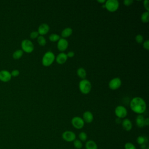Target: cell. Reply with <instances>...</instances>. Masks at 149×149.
<instances>
[{
	"label": "cell",
	"instance_id": "obj_4",
	"mask_svg": "<svg viewBox=\"0 0 149 149\" xmlns=\"http://www.w3.org/2000/svg\"><path fill=\"white\" fill-rule=\"evenodd\" d=\"M104 5V8H105L107 10L113 12L116 11L119 8V3L117 0H108L105 1Z\"/></svg>",
	"mask_w": 149,
	"mask_h": 149
},
{
	"label": "cell",
	"instance_id": "obj_23",
	"mask_svg": "<svg viewBox=\"0 0 149 149\" xmlns=\"http://www.w3.org/2000/svg\"><path fill=\"white\" fill-rule=\"evenodd\" d=\"M73 146L75 149H81L83 147V143L79 140H74L73 141Z\"/></svg>",
	"mask_w": 149,
	"mask_h": 149
},
{
	"label": "cell",
	"instance_id": "obj_19",
	"mask_svg": "<svg viewBox=\"0 0 149 149\" xmlns=\"http://www.w3.org/2000/svg\"><path fill=\"white\" fill-rule=\"evenodd\" d=\"M77 74L81 79H85L87 73H86V70L84 68H79L77 70Z\"/></svg>",
	"mask_w": 149,
	"mask_h": 149
},
{
	"label": "cell",
	"instance_id": "obj_18",
	"mask_svg": "<svg viewBox=\"0 0 149 149\" xmlns=\"http://www.w3.org/2000/svg\"><path fill=\"white\" fill-rule=\"evenodd\" d=\"M73 33V30L70 27H66L61 32V36L63 38L69 37Z\"/></svg>",
	"mask_w": 149,
	"mask_h": 149
},
{
	"label": "cell",
	"instance_id": "obj_8",
	"mask_svg": "<svg viewBox=\"0 0 149 149\" xmlns=\"http://www.w3.org/2000/svg\"><path fill=\"white\" fill-rule=\"evenodd\" d=\"M121 79L119 77H114L109 81L108 83V86L110 89L115 90L118 89L121 86Z\"/></svg>",
	"mask_w": 149,
	"mask_h": 149
},
{
	"label": "cell",
	"instance_id": "obj_37",
	"mask_svg": "<svg viewBox=\"0 0 149 149\" xmlns=\"http://www.w3.org/2000/svg\"><path fill=\"white\" fill-rule=\"evenodd\" d=\"M116 122L117 123H121V121H120V118H117L116 119Z\"/></svg>",
	"mask_w": 149,
	"mask_h": 149
},
{
	"label": "cell",
	"instance_id": "obj_20",
	"mask_svg": "<svg viewBox=\"0 0 149 149\" xmlns=\"http://www.w3.org/2000/svg\"><path fill=\"white\" fill-rule=\"evenodd\" d=\"M23 54V51L22 49H17L12 54V57L15 59H20Z\"/></svg>",
	"mask_w": 149,
	"mask_h": 149
},
{
	"label": "cell",
	"instance_id": "obj_6",
	"mask_svg": "<svg viewBox=\"0 0 149 149\" xmlns=\"http://www.w3.org/2000/svg\"><path fill=\"white\" fill-rule=\"evenodd\" d=\"M115 114L117 116V118L123 119L127 116V111L125 107L122 105H118L115 109Z\"/></svg>",
	"mask_w": 149,
	"mask_h": 149
},
{
	"label": "cell",
	"instance_id": "obj_16",
	"mask_svg": "<svg viewBox=\"0 0 149 149\" xmlns=\"http://www.w3.org/2000/svg\"><path fill=\"white\" fill-rule=\"evenodd\" d=\"M144 120L145 118L142 115H138L136 118V123L137 127L141 128L145 126L144 125Z\"/></svg>",
	"mask_w": 149,
	"mask_h": 149
},
{
	"label": "cell",
	"instance_id": "obj_5",
	"mask_svg": "<svg viewBox=\"0 0 149 149\" xmlns=\"http://www.w3.org/2000/svg\"><path fill=\"white\" fill-rule=\"evenodd\" d=\"M21 47L22 50L26 53L32 52L34 48L33 42L28 39H24L22 40L21 42Z\"/></svg>",
	"mask_w": 149,
	"mask_h": 149
},
{
	"label": "cell",
	"instance_id": "obj_31",
	"mask_svg": "<svg viewBox=\"0 0 149 149\" xmlns=\"http://www.w3.org/2000/svg\"><path fill=\"white\" fill-rule=\"evenodd\" d=\"M143 48L146 49V50H148L149 49V40H147L144 41H143Z\"/></svg>",
	"mask_w": 149,
	"mask_h": 149
},
{
	"label": "cell",
	"instance_id": "obj_29",
	"mask_svg": "<svg viewBox=\"0 0 149 149\" xmlns=\"http://www.w3.org/2000/svg\"><path fill=\"white\" fill-rule=\"evenodd\" d=\"M38 35L39 34L37 32V31H33L30 34V37L31 39H35L38 37Z\"/></svg>",
	"mask_w": 149,
	"mask_h": 149
},
{
	"label": "cell",
	"instance_id": "obj_34",
	"mask_svg": "<svg viewBox=\"0 0 149 149\" xmlns=\"http://www.w3.org/2000/svg\"><path fill=\"white\" fill-rule=\"evenodd\" d=\"M66 55L68 58H72L74 55V52L73 51H69L68 52V54H66Z\"/></svg>",
	"mask_w": 149,
	"mask_h": 149
},
{
	"label": "cell",
	"instance_id": "obj_32",
	"mask_svg": "<svg viewBox=\"0 0 149 149\" xmlns=\"http://www.w3.org/2000/svg\"><path fill=\"white\" fill-rule=\"evenodd\" d=\"M10 74H11V76H13V77H16V76H18L20 74V72L19 71L17 70V69H14L11 72H10Z\"/></svg>",
	"mask_w": 149,
	"mask_h": 149
},
{
	"label": "cell",
	"instance_id": "obj_22",
	"mask_svg": "<svg viewBox=\"0 0 149 149\" xmlns=\"http://www.w3.org/2000/svg\"><path fill=\"white\" fill-rule=\"evenodd\" d=\"M37 42L38 44L41 46H44L47 43L46 39L42 36H38V37H37Z\"/></svg>",
	"mask_w": 149,
	"mask_h": 149
},
{
	"label": "cell",
	"instance_id": "obj_25",
	"mask_svg": "<svg viewBox=\"0 0 149 149\" xmlns=\"http://www.w3.org/2000/svg\"><path fill=\"white\" fill-rule=\"evenodd\" d=\"M136 141L139 145H141L146 143V142L147 141V139L144 136H139L137 137Z\"/></svg>",
	"mask_w": 149,
	"mask_h": 149
},
{
	"label": "cell",
	"instance_id": "obj_28",
	"mask_svg": "<svg viewBox=\"0 0 149 149\" xmlns=\"http://www.w3.org/2000/svg\"><path fill=\"white\" fill-rule=\"evenodd\" d=\"M124 147H125V149H136L135 146L133 143L130 142L126 143L125 144Z\"/></svg>",
	"mask_w": 149,
	"mask_h": 149
},
{
	"label": "cell",
	"instance_id": "obj_13",
	"mask_svg": "<svg viewBox=\"0 0 149 149\" xmlns=\"http://www.w3.org/2000/svg\"><path fill=\"white\" fill-rule=\"evenodd\" d=\"M56 61L58 64H63L65 63L67 59H68V56L66 53L62 52L59 53L55 58Z\"/></svg>",
	"mask_w": 149,
	"mask_h": 149
},
{
	"label": "cell",
	"instance_id": "obj_7",
	"mask_svg": "<svg viewBox=\"0 0 149 149\" xmlns=\"http://www.w3.org/2000/svg\"><path fill=\"white\" fill-rule=\"evenodd\" d=\"M71 123L72 126L77 129H81L84 126V122L83 119L79 116L73 117L72 119Z\"/></svg>",
	"mask_w": 149,
	"mask_h": 149
},
{
	"label": "cell",
	"instance_id": "obj_1",
	"mask_svg": "<svg viewBox=\"0 0 149 149\" xmlns=\"http://www.w3.org/2000/svg\"><path fill=\"white\" fill-rule=\"evenodd\" d=\"M131 109L136 113L141 115L147 108V105L145 101L140 97H135L132 99L130 102Z\"/></svg>",
	"mask_w": 149,
	"mask_h": 149
},
{
	"label": "cell",
	"instance_id": "obj_14",
	"mask_svg": "<svg viewBox=\"0 0 149 149\" xmlns=\"http://www.w3.org/2000/svg\"><path fill=\"white\" fill-rule=\"evenodd\" d=\"M85 122L87 123H91L93 120V119H94V117H93V113L90 112V111H85L84 113H83V118H82Z\"/></svg>",
	"mask_w": 149,
	"mask_h": 149
},
{
	"label": "cell",
	"instance_id": "obj_36",
	"mask_svg": "<svg viewBox=\"0 0 149 149\" xmlns=\"http://www.w3.org/2000/svg\"><path fill=\"white\" fill-rule=\"evenodd\" d=\"M141 146V149H146L147 148V145L146 144H141L140 145Z\"/></svg>",
	"mask_w": 149,
	"mask_h": 149
},
{
	"label": "cell",
	"instance_id": "obj_2",
	"mask_svg": "<svg viewBox=\"0 0 149 149\" xmlns=\"http://www.w3.org/2000/svg\"><path fill=\"white\" fill-rule=\"evenodd\" d=\"M91 84L87 79H82L79 83V88L80 92L84 94H88L91 90Z\"/></svg>",
	"mask_w": 149,
	"mask_h": 149
},
{
	"label": "cell",
	"instance_id": "obj_10",
	"mask_svg": "<svg viewBox=\"0 0 149 149\" xmlns=\"http://www.w3.org/2000/svg\"><path fill=\"white\" fill-rule=\"evenodd\" d=\"M69 45V43L68 40L66 38H61L57 42V48L59 51H65Z\"/></svg>",
	"mask_w": 149,
	"mask_h": 149
},
{
	"label": "cell",
	"instance_id": "obj_33",
	"mask_svg": "<svg viewBox=\"0 0 149 149\" xmlns=\"http://www.w3.org/2000/svg\"><path fill=\"white\" fill-rule=\"evenodd\" d=\"M133 0H124L123 1V4L127 6L131 5L133 3Z\"/></svg>",
	"mask_w": 149,
	"mask_h": 149
},
{
	"label": "cell",
	"instance_id": "obj_27",
	"mask_svg": "<svg viewBox=\"0 0 149 149\" xmlns=\"http://www.w3.org/2000/svg\"><path fill=\"white\" fill-rule=\"evenodd\" d=\"M135 40L136 41V42L138 44H141L144 41V38L143 36L141 34H137L136 37H135Z\"/></svg>",
	"mask_w": 149,
	"mask_h": 149
},
{
	"label": "cell",
	"instance_id": "obj_15",
	"mask_svg": "<svg viewBox=\"0 0 149 149\" xmlns=\"http://www.w3.org/2000/svg\"><path fill=\"white\" fill-rule=\"evenodd\" d=\"M122 126L123 129L126 131H130L132 129V123L129 119H124L122 121Z\"/></svg>",
	"mask_w": 149,
	"mask_h": 149
},
{
	"label": "cell",
	"instance_id": "obj_12",
	"mask_svg": "<svg viewBox=\"0 0 149 149\" xmlns=\"http://www.w3.org/2000/svg\"><path fill=\"white\" fill-rule=\"evenodd\" d=\"M49 30V26L47 23H42L41 24L38 28L37 32L40 34V36H44L48 33Z\"/></svg>",
	"mask_w": 149,
	"mask_h": 149
},
{
	"label": "cell",
	"instance_id": "obj_9",
	"mask_svg": "<svg viewBox=\"0 0 149 149\" xmlns=\"http://www.w3.org/2000/svg\"><path fill=\"white\" fill-rule=\"evenodd\" d=\"M62 137V139L67 142H73L74 140H76V138L75 133L70 130H66L63 132Z\"/></svg>",
	"mask_w": 149,
	"mask_h": 149
},
{
	"label": "cell",
	"instance_id": "obj_17",
	"mask_svg": "<svg viewBox=\"0 0 149 149\" xmlns=\"http://www.w3.org/2000/svg\"><path fill=\"white\" fill-rule=\"evenodd\" d=\"M85 148L86 149H98V146L94 141L89 140L86 142Z\"/></svg>",
	"mask_w": 149,
	"mask_h": 149
},
{
	"label": "cell",
	"instance_id": "obj_38",
	"mask_svg": "<svg viewBox=\"0 0 149 149\" xmlns=\"http://www.w3.org/2000/svg\"><path fill=\"white\" fill-rule=\"evenodd\" d=\"M105 1H105V0H102H102H101V1H97L98 2H99V3H105Z\"/></svg>",
	"mask_w": 149,
	"mask_h": 149
},
{
	"label": "cell",
	"instance_id": "obj_26",
	"mask_svg": "<svg viewBox=\"0 0 149 149\" xmlns=\"http://www.w3.org/2000/svg\"><path fill=\"white\" fill-rule=\"evenodd\" d=\"M79 140H80L81 142L86 141L87 139V134L84 132H81L79 134Z\"/></svg>",
	"mask_w": 149,
	"mask_h": 149
},
{
	"label": "cell",
	"instance_id": "obj_11",
	"mask_svg": "<svg viewBox=\"0 0 149 149\" xmlns=\"http://www.w3.org/2000/svg\"><path fill=\"white\" fill-rule=\"evenodd\" d=\"M12 76L10 72L6 70H2L0 71V80L3 82H8L10 80Z\"/></svg>",
	"mask_w": 149,
	"mask_h": 149
},
{
	"label": "cell",
	"instance_id": "obj_35",
	"mask_svg": "<svg viewBox=\"0 0 149 149\" xmlns=\"http://www.w3.org/2000/svg\"><path fill=\"white\" fill-rule=\"evenodd\" d=\"M148 125H149V119L148 118H145V120H144V125L148 126Z\"/></svg>",
	"mask_w": 149,
	"mask_h": 149
},
{
	"label": "cell",
	"instance_id": "obj_24",
	"mask_svg": "<svg viewBox=\"0 0 149 149\" xmlns=\"http://www.w3.org/2000/svg\"><path fill=\"white\" fill-rule=\"evenodd\" d=\"M61 38L60 36L57 34H51L49 36V40L52 42L58 41Z\"/></svg>",
	"mask_w": 149,
	"mask_h": 149
},
{
	"label": "cell",
	"instance_id": "obj_3",
	"mask_svg": "<svg viewBox=\"0 0 149 149\" xmlns=\"http://www.w3.org/2000/svg\"><path fill=\"white\" fill-rule=\"evenodd\" d=\"M55 59L54 54L51 51H48L44 54L42 58V64L44 66H49Z\"/></svg>",
	"mask_w": 149,
	"mask_h": 149
},
{
	"label": "cell",
	"instance_id": "obj_30",
	"mask_svg": "<svg viewBox=\"0 0 149 149\" xmlns=\"http://www.w3.org/2000/svg\"><path fill=\"white\" fill-rule=\"evenodd\" d=\"M143 6L146 9V11L149 12V1L148 0H144L143 1Z\"/></svg>",
	"mask_w": 149,
	"mask_h": 149
},
{
	"label": "cell",
	"instance_id": "obj_21",
	"mask_svg": "<svg viewBox=\"0 0 149 149\" xmlns=\"http://www.w3.org/2000/svg\"><path fill=\"white\" fill-rule=\"evenodd\" d=\"M141 20L143 23H147L149 21V12L146 11L141 15Z\"/></svg>",
	"mask_w": 149,
	"mask_h": 149
}]
</instances>
